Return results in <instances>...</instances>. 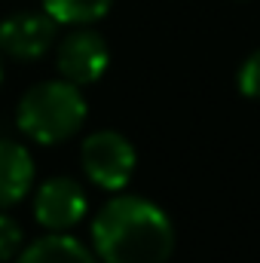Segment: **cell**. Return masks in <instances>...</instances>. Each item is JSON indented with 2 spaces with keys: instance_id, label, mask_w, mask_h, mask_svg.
<instances>
[{
  "instance_id": "cell-3",
  "label": "cell",
  "mask_w": 260,
  "mask_h": 263,
  "mask_svg": "<svg viewBox=\"0 0 260 263\" xmlns=\"http://www.w3.org/2000/svg\"><path fill=\"white\" fill-rule=\"evenodd\" d=\"M83 172L89 175V181L101 190H123L135 175L138 165V153L132 147V141L126 135L114 129L92 132L83 141Z\"/></svg>"
},
{
  "instance_id": "cell-9",
  "label": "cell",
  "mask_w": 260,
  "mask_h": 263,
  "mask_svg": "<svg viewBox=\"0 0 260 263\" xmlns=\"http://www.w3.org/2000/svg\"><path fill=\"white\" fill-rule=\"evenodd\" d=\"M110 6L114 0H43L46 15H52L59 25H70V28H86L104 18Z\"/></svg>"
},
{
  "instance_id": "cell-1",
  "label": "cell",
  "mask_w": 260,
  "mask_h": 263,
  "mask_svg": "<svg viewBox=\"0 0 260 263\" xmlns=\"http://www.w3.org/2000/svg\"><path fill=\"white\" fill-rule=\"evenodd\" d=\"M92 248L101 263H165L175 251V227L150 199L114 196L92 220Z\"/></svg>"
},
{
  "instance_id": "cell-5",
  "label": "cell",
  "mask_w": 260,
  "mask_h": 263,
  "mask_svg": "<svg viewBox=\"0 0 260 263\" xmlns=\"http://www.w3.org/2000/svg\"><path fill=\"white\" fill-rule=\"evenodd\" d=\"M59 22L40 12H18L0 22V52L15 62H37L55 43Z\"/></svg>"
},
{
  "instance_id": "cell-8",
  "label": "cell",
  "mask_w": 260,
  "mask_h": 263,
  "mask_svg": "<svg viewBox=\"0 0 260 263\" xmlns=\"http://www.w3.org/2000/svg\"><path fill=\"white\" fill-rule=\"evenodd\" d=\"M15 263H101L95 251H89L80 239L67 233H49L31 242Z\"/></svg>"
},
{
  "instance_id": "cell-12",
  "label": "cell",
  "mask_w": 260,
  "mask_h": 263,
  "mask_svg": "<svg viewBox=\"0 0 260 263\" xmlns=\"http://www.w3.org/2000/svg\"><path fill=\"white\" fill-rule=\"evenodd\" d=\"M0 83H3V65H0Z\"/></svg>"
},
{
  "instance_id": "cell-2",
  "label": "cell",
  "mask_w": 260,
  "mask_h": 263,
  "mask_svg": "<svg viewBox=\"0 0 260 263\" xmlns=\"http://www.w3.org/2000/svg\"><path fill=\"white\" fill-rule=\"evenodd\" d=\"M18 129L37 144H62L86 123V98L70 80H46L31 86L18 101Z\"/></svg>"
},
{
  "instance_id": "cell-6",
  "label": "cell",
  "mask_w": 260,
  "mask_h": 263,
  "mask_svg": "<svg viewBox=\"0 0 260 263\" xmlns=\"http://www.w3.org/2000/svg\"><path fill=\"white\" fill-rule=\"evenodd\" d=\"M34 217L49 233H65L86 217V193L73 178H49L34 196Z\"/></svg>"
},
{
  "instance_id": "cell-4",
  "label": "cell",
  "mask_w": 260,
  "mask_h": 263,
  "mask_svg": "<svg viewBox=\"0 0 260 263\" xmlns=\"http://www.w3.org/2000/svg\"><path fill=\"white\" fill-rule=\"evenodd\" d=\"M107 65H110V49H107L104 37L89 31V28L70 31L55 49L59 73L70 83H77V86L98 83L107 73Z\"/></svg>"
},
{
  "instance_id": "cell-10",
  "label": "cell",
  "mask_w": 260,
  "mask_h": 263,
  "mask_svg": "<svg viewBox=\"0 0 260 263\" xmlns=\"http://www.w3.org/2000/svg\"><path fill=\"white\" fill-rule=\"evenodd\" d=\"M236 83H239V92H242L245 98L260 101V49H254V52L242 62L239 73H236Z\"/></svg>"
},
{
  "instance_id": "cell-11",
  "label": "cell",
  "mask_w": 260,
  "mask_h": 263,
  "mask_svg": "<svg viewBox=\"0 0 260 263\" xmlns=\"http://www.w3.org/2000/svg\"><path fill=\"white\" fill-rule=\"evenodd\" d=\"M18 248H22V227L12 217L0 214V263L12 260L18 254Z\"/></svg>"
},
{
  "instance_id": "cell-7",
  "label": "cell",
  "mask_w": 260,
  "mask_h": 263,
  "mask_svg": "<svg viewBox=\"0 0 260 263\" xmlns=\"http://www.w3.org/2000/svg\"><path fill=\"white\" fill-rule=\"evenodd\" d=\"M34 184V159L31 153L15 144L0 138V208H9L28 196Z\"/></svg>"
}]
</instances>
